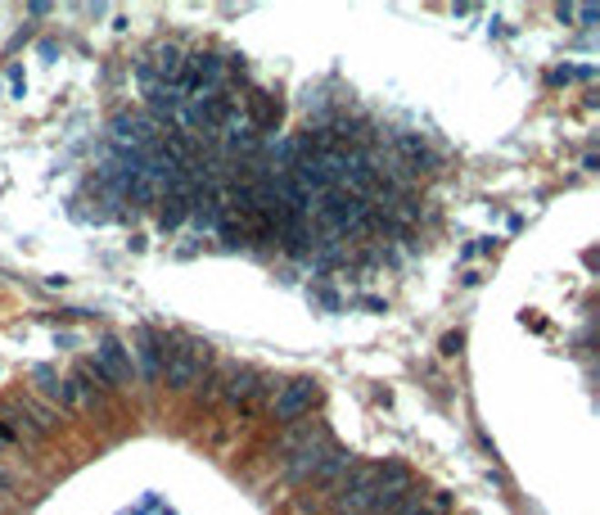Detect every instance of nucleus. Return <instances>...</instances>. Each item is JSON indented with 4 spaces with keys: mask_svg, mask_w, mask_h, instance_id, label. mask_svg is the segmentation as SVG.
I'll use <instances>...</instances> for the list:
<instances>
[{
    "mask_svg": "<svg viewBox=\"0 0 600 515\" xmlns=\"http://www.w3.org/2000/svg\"><path fill=\"white\" fill-rule=\"evenodd\" d=\"M213 348L204 344H172L167 348V367H163V385L176 389V393H208L213 385Z\"/></svg>",
    "mask_w": 600,
    "mask_h": 515,
    "instance_id": "obj_1",
    "label": "nucleus"
},
{
    "mask_svg": "<svg viewBox=\"0 0 600 515\" xmlns=\"http://www.w3.org/2000/svg\"><path fill=\"white\" fill-rule=\"evenodd\" d=\"M321 402V385L316 380H280L271 393V416L280 425H294L303 416H312V407Z\"/></svg>",
    "mask_w": 600,
    "mask_h": 515,
    "instance_id": "obj_2",
    "label": "nucleus"
},
{
    "mask_svg": "<svg viewBox=\"0 0 600 515\" xmlns=\"http://www.w3.org/2000/svg\"><path fill=\"white\" fill-rule=\"evenodd\" d=\"M357 452H348V448H339V443H325L321 448V461H316V475H312V484H325V489H335V484H344L353 470H357Z\"/></svg>",
    "mask_w": 600,
    "mask_h": 515,
    "instance_id": "obj_3",
    "label": "nucleus"
},
{
    "mask_svg": "<svg viewBox=\"0 0 600 515\" xmlns=\"http://www.w3.org/2000/svg\"><path fill=\"white\" fill-rule=\"evenodd\" d=\"M158 231H181L190 222V195H172V199H158Z\"/></svg>",
    "mask_w": 600,
    "mask_h": 515,
    "instance_id": "obj_4",
    "label": "nucleus"
},
{
    "mask_svg": "<svg viewBox=\"0 0 600 515\" xmlns=\"http://www.w3.org/2000/svg\"><path fill=\"white\" fill-rule=\"evenodd\" d=\"M447 493H411L393 515H447Z\"/></svg>",
    "mask_w": 600,
    "mask_h": 515,
    "instance_id": "obj_5",
    "label": "nucleus"
},
{
    "mask_svg": "<svg viewBox=\"0 0 600 515\" xmlns=\"http://www.w3.org/2000/svg\"><path fill=\"white\" fill-rule=\"evenodd\" d=\"M307 298H312L321 312H344V308H348V298H344L335 285H325V280H316V285L307 289Z\"/></svg>",
    "mask_w": 600,
    "mask_h": 515,
    "instance_id": "obj_6",
    "label": "nucleus"
},
{
    "mask_svg": "<svg viewBox=\"0 0 600 515\" xmlns=\"http://www.w3.org/2000/svg\"><path fill=\"white\" fill-rule=\"evenodd\" d=\"M0 489H14V475L9 470H0Z\"/></svg>",
    "mask_w": 600,
    "mask_h": 515,
    "instance_id": "obj_7",
    "label": "nucleus"
},
{
    "mask_svg": "<svg viewBox=\"0 0 600 515\" xmlns=\"http://www.w3.org/2000/svg\"><path fill=\"white\" fill-rule=\"evenodd\" d=\"M5 443H9V434H5V429H0V452H5Z\"/></svg>",
    "mask_w": 600,
    "mask_h": 515,
    "instance_id": "obj_8",
    "label": "nucleus"
}]
</instances>
